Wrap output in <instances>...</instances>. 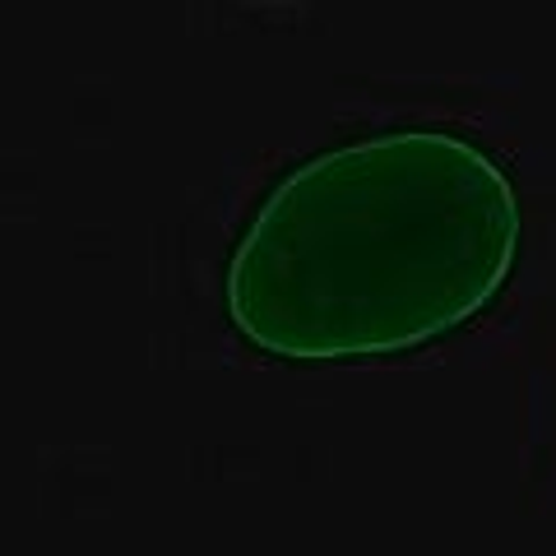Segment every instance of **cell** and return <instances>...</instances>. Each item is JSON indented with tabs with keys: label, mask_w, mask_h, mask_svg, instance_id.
Segmentation results:
<instances>
[{
	"label": "cell",
	"mask_w": 556,
	"mask_h": 556,
	"mask_svg": "<svg viewBox=\"0 0 556 556\" xmlns=\"http://www.w3.org/2000/svg\"><path fill=\"white\" fill-rule=\"evenodd\" d=\"M519 190L478 139L399 126L278 181L223 265V311L274 362L404 357L473 325L519 260Z\"/></svg>",
	"instance_id": "1"
}]
</instances>
